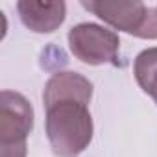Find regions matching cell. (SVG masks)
Instances as JSON below:
<instances>
[{
    "instance_id": "277c9868",
    "label": "cell",
    "mask_w": 157,
    "mask_h": 157,
    "mask_svg": "<svg viewBox=\"0 0 157 157\" xmlns=\"http://www.w3.org/2000/svg\"><path fill=\"white\" fill-rule=\"evenodd\" d=\"M82 6L115 30L126 32L135 37L140 35L150 13V8L139 0H133V2H82Z\"/></svg>"
},
{
    "instance_id": "6da1fadb",
    "label": "cell",
    "mask_w": 157,
    "mask_h": 157,
    "mask_svg": "<svg viewBox=\"0 0 157 157\" xmlns=\"http://www.w3.org/2000/svg\"><path fill=\"white\" fill-rule=\"evenodd\" d=\"M93 83L80 72H56L44 85L46 137L57 157H78L93 140Z\"/></svg>"
},
{
    "instance_id": "5b68a950",
    "label": "cell",
    "mask_w": 157,
    "mask_h": 157,
    "mask_svg": "<svg viewBox=\"0 0 157 157\" xmlns=\"http://www.w3.org/2000/svg\"><path fill=\"white\" fill-rule=\"evenodd\" d=\"M17 11L22 24L35 33H52L63 22L67 15L65 2H37V0H21Z\"/></svg>"
},
{
    "instance_id": "8992f818",
    "label": "cell",
    "mask_w": 157,
    "mask_h": 157,
    "mask_svg": "<svg viewBox=\"0 0 157 157\" xmlns=\"http://www.w3.org/2000/svg\"><path fill=\"white\" fill-rule=\"evenodd\" d=\"M133 74L139 87L157 104V46L146 48L135 57Z\"/></svg>"
},
{
    "instance_id": "52a82bcc",
    "label": "cell",
    "mask_w": 157,
    "mask_h": 157,
    "mask_svg": "<svg viewBox=\"0 0 157 157\" xmlns=\"http://www.w3.org/2000/svg\"><path fill=\"white\" fill-rule=\"evenodd\" d=\"M140 39H157V6L155 8H150V13H148V21L139 35Z\"/></svg>"
},
{
    "instance_id": "7a4b0ae2",
    "label": "cell",
    "mask_w": 157,
    "mask_h": 157,
    "mask_svg": "<svg viewBox=\"0 0 157 157\" xmlns=\"http://www.w3.org/2000/svg\"><path fill=\"white\" fill-rule=\"evenodd\" d=\"M33 129V107L15 91L0 94V157H26V139Z\"/></svg>"
},
{
    "instance_id": "3957f363",
    "label": "cell",
    "mask_w": 157,
    "mask_h": 157,
    "mask_svg": "<svg viewBox=\"0 0 157 157\" xmlns=\"http://www.w3.org/2000/svg\"><path fill=\"white\" fill-rule=\"evenodd\" d=\"M68 46L76 59L85 65H118L120 39L113 30L94 22H82L70 28Z\"/></svg>"
}]
</instances>
